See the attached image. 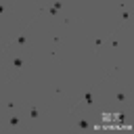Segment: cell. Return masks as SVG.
I'll use <instances>...</instances> for the list:
<instances>
[{
  "label": "cell",
  "instance_id": "1",
  "mask_svg": "<svg viewBox=\"0 0 134 134\" xmlns=\"http://www.w3.org/2000/svg\"><path fill=\"white\" fill-rule=\"evenodd\" d=\"M92 96H94V90H88V92L84 94V98H82L80 103H86V105H92Z\"/></svg>",
  "mask_w": 134,
  "mask_h": 134
},
{
  "label": "cell",
  "instance_id": "6",
  "mask_svg": "<svg viewBox=\"0 0 134 134\" xmlns=\"http://www.w3.org/2000/svg\"><path fill=\"white\" fill-rule=\"evenodd\" d=\"M23 42H25V34H21V36H19L17 40H13V44H19V46H21Z\"/></svg>",
  "mask_w": 134,
  "mask_h": 134
},
{
  "label": "cell",
  "instance_id": "3",
  "mask_svg": "<svg viewBox=\"0 0 134 134\" xmlns=\"http://www.w3.org/2000/svg\"><path fill=\"white\" fill-rule=\"evenodd\" d=\"M38 115H40V111H38V107H36V105H34V107H29V117H31V119H36Z\"/></svg>",
  "mask_w": 134,
  "mask_h": 134
},
{
  "label": "cell",
  "instance_id": "9",
  "mask_svg": "<svg viewBox=\"0 0 134 134\" xmlns=\"http://www.w3.org/2000/svg\"><path fill=\"white\" fill-rule=\"evenodd\" d=\"M4 10H6V6H4V4H0V15H2Z\"/></svg>",
  "mask_w": 134,
  "mask_h": 134
},
{
  "label": "cell",
  "instance_id": "7",
  "mask_svg": "<svg viewBox=\"0 0 134 134\" xmlns=\"http://www.w3.org/2000/svg\"><path fill=\"white\" fill-rule=\"evenodd\" d=\"M77 128H80V130H86V128H88V121H86V119H80V121H77Z\"/></svg>",
  "mask_w": 134,
  "mask_h": 134
},
{
  "label": "cell",
  "instance_id": "5",
  "mask_svg": "<svg viewBox=\"0 0 134 134\" xmlns=\"http://www.w3.org/2000/svg\"><path fill=\"white\" fill-rule=\"evenodd\" d=\"M19 121H21V119H19V117H17V115H13V117H10V119H8V126H10V128H15V126H17V124H19Z\"/></svg>",
  "mask_w": 134,
  "mask_h": 134
},
{
  "label": "cell",
  "instance_id": "2",
  "mask_svg": "<svg viewBox=\"0 0 134 134\" xmlns=\"http://www.w3.org/2000/svg\"><path fill=\"white\" fill-rule=\"evenodd\" d=\"M13 67L19 71V69L23 67V59H21V57H15V59H13Z\"/></svg>",
  "mask_w": 134,
  "mask_h": 134
},
{
  "label": "cell",
  "instance_id": "4",
  "mask_svg": "<svg viewBox=\"0 0 134 134\" xmlns=\"http://www.w3.org/2000/svg\"><path fill=\"white\" fill-rule=\"evenodd\" d=\"M103 42H105V38H96V40H94V48H96L94 52H98V48L103 46Z\"/></svg>",
  "mask_w": 134,
  "mask_h": 134
},
{
  "label": "cell",
  "instance_id": "8",
  "mask_svg": "<svg viewBox=\"0 0 134 134\" xmlns=\"http://www.w3.org/2000/svg\"><path fill=\"white\" fill-rule=\"evenodd\" d=\"M126 96H128L126 92H119V94H117V100H126Z\"/></svg>",
  "mask_w": 134,
  "mask_h": 134
}]
</instances>
